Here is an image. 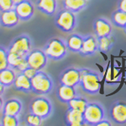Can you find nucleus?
I'll list each match as a JSON object with an SVG mask.
<instances>
[{
  "instance_id": "nucleus-40",
  "label": "nucleus",
  "mask_w": 126,
  "mask_h": 126,
  "mask_svg": "<svg viewBox=\"0 0 126 126\" xmlns=\"http://www.w3.org/2000/svg\"><path fill=\"white\" fill-rule=\"evenodd\" d=\"M125 76H126V71H125Z\"/></svg>"
},
{
  "instance_id": "nucleus-19",
  "label": "nucleus",
  "mask_w": 126,
  "mask_h": 126,
  "mask_svg": "<svg viewBox=\"0 0 126 126\" xmlns=\"http://www.w3.org/2000/svg\"><path fill=\"white\" fill-rule=\"evenodd\" d=\"M16 90L23 91V92H30L32 91L31 79L26 77L23 72H19L13 84Z\"/></svg>"
},
{
  "instance_id": "nucleus-35",
  "label": "nucleus",
  "mask_w": 126,
  "mask_h": 126,
  "mask_svg": "<svg viewBox=\"0 0 126 126\" xmlns=\"http://www.w3.org/2000/svg\"><path fill=\"white\" fill-rule=\"evenodd\" d=\"M112 125H113V124L111 123L110 120H109L106 118H104V119H103L102 120L97 124V126H111Z\"/></svg>"
},
{
  "instance_id": "nucleus-33",
  "label": "nucleus",
  "mask_w": 126,
  "mask_h": 126,
  "mask_svg": "<svg viewBox=\"0 0 126 126\" xmlns=\"http://www.w3.org/2000/svg\"><path fill=\"white\" fill-rule=\"evenodd\" d=\"M28 67H29V64H28V62H27V60L24 58V60L21 62V63L19 65V66H18L16 70H17L19 72H23L24 71L26 70Z\"/></svg>"
},
{
  "instance_id": "nucleus-18",
  "label": "nucleus",
  "mask_w": 126,
  "mask_h": 126,
  "mask_svg": "<svg viewBox=\"0 0 126 126\" xmlns=\"http://www.w3.org/2000/svg\"><path fill=\"white\" fill-rule=\"evenodd\" d=\"M36 7L45 15L52 16L56 13L57 1L56 0H37Z\"/></svg>"
},
{
  "instance_id": "nucleus-17",
  "label": "nucleus",
  "mask_w": 126,
  "mask_h": 126,
  "mask_svg": "<svg viewBox=\"0 0 126 126\" xmlns=\"http://www.w3.org/2000/svg\"><path fill=\"white\" fill-rule=\"evenodd\" d=\"M56 96L58 99L62 103H67L69 101L72 100L73 97H75L77 95V91L74 87L67 86V85L61 84L58 87L56 91Z\"/></svg>"
},
{
  "instance_id": "nucleus-39",
  "label": "nucleus",
  "mask_w": 126,
  "mask_h": 126,
  "mask_svg": "<svg viewBox=\"0 0 126 126\" xmlns=\"http://www.w3.org/2000/svg\"><path fill=\"white\" fill-rule=\"evenodd\" d=\"M123 29H124V30H125V34H126V24L125 25V27H124Z\"/></svg>"
},
{
  "instance_id": "nucleus-9",
  "label": "nucleus",
  "mask_w": 126,
  "mask_h": 126,
  "mask_svg": "<svg viewBox=\"0 0 126 126\" xmlns=\"http://www.w3.org/2000/svg\"><path fill=\"white\" fill-rule=\"evenodd\" d=\"M111 121L118 125H126V102L116 101L112 103L109 110Z\"/></svg>"
},
{
  "instance_id": "nucleus-12",
  "label": "nucleus",
  "mask_w": 126,
  "mask_h": 126,
  "mask_svg": "<svg viewBox=\"0 0 126 126\" xmlns=\"http://www.w3.org/2000/svg\"><path fill=\"white\" fill-rule=\"evenodd\" d=\"M98 51V44H97V38L95 35L88 34L83 36V41L80 51L78 54L83 56H93Z\"/></svg>"
},
{
  "instance_id": "nucleus-25",
  "label": "nucleus",
  "mask_w": 126,
  "mask_h": 126,
  "mask_svg": "<svg viewBox=\"0 0 126 126\" xmlns=\"http://www.w3.org/2000/svg\"><path fill=\"white\" fill-rule=\"evenodd\" d=\"M87 103H88V101L85 97L76 96L75 97H73L72 100L69 101L66 104L68 106V109H75V110H78L83 113V111L86 109Z\"/></svg>"
},
{
  "instance_id": "nucleus-16",
  "label": "nucleus",
  "mask_w": 126,
  "mask_h": 126,
  "mask_svg": "<svg viewBox=\"0 0 126 126\" xmlns=\"http://www.w3.org/2000/svg\"><path fill=\"white\" fill-rule=\"evenodd\" d=\"M23 104L21 101L17 98H9L4 102L3 107V114L18 116L22 111Z\"/></svg>"
},
{
  "instance_id": "nucleus-10",
  "label": "nucleus",
  "mask_w": 126,
  "mask_h": 126,
  "mask_svg": "<svg viewBox=\"0 0 126 126\" xmlns=\"http://www.w3.org/2000/svg\"><path fill=\"white\" fill-rule=\"evenodd\" d=\"M81 74L80 69L76 67H69L61 73L60 83L71 87H78L80 84Z\"/></svg>"
},
{
  "instance_id": "nucleus-20",
  "label": "nucleus",
  "mask_w": 126,
  "mask_h": 126,
  "mask_svg": "<svg viewBox=\"0 0 126 126\" xmlns=\"http://www.w3.org/2000/svg\"><path fill=\"white\" fill-rule=\"evenodd\" d=\"M83 41V36L78 34H72L66 40V44L68 50L74 53H79Z\"/></svg>"
},
{
  "instance_id": "nucleus-27",
  "label": "nucleus",
  "mask_w": 126,
  "mask_h": 126,
  "mask_svg": "<svg viewBox=\"0 0 126 126\" xmlns=\"http://www.w3.org/2000/svg\"><path fill=\"white\" fill-rule=\"evenodd\" d=\"M7 58H8L9 66L10 67H12L16 70L18 66H19V65L21 63L22 61L25 58V56H21V55H19L17 53H14V52H10L8 50Z\"/></svg>"
},
{
  "instance_id": "nucleus-21",
  "label": "nucleus",
  "mask_w": 126,
  "mask_h": 126,
  "mask_svg": "<svg viewBox=\"0 0 126 126\" xmlns=\"http://www.w3.org/2000/svg\"><path fill=\"white\" fill-rule=\"evenodd\" d=\"M16 76L17 73L15 72V69L8 66L0 71V82L5 87H10L14 84Z\"/></svg>"
},
{
  "instance_id": "nucleus-1",
  "label": "nucleus",
  "mask_w": 126,
  "mask_h": 126,
  "mask_svg": "<svg viewBox=\"0 0 126 126\" xmlns=\"http://www.w3.org/2000/svg\"><path fill=\"white\" fill-rule=\"evenodd\" d=\"M81 80L79 86L85 93L91 95L97 94L101 87V76L98 72L87 68L80 69Z\"/></svg>"
},
{
  "instance_id": "nucleus-37",
  "label": "nucleus",
  "mask_w": 126,
  "mask_h": 126,
  "mask_svg": "<svg viewBox=\"0 0 126 126\" xmlns=\"http://www.w3.org/2000/svg\"><path fill=\"white\" fill-rule=\"evenodd\" d=\"M3 104H4V101H3V97L0 95V111L3 110Z\"/></svg>"
},
{
  "instance_id": "nucleus-38",
  "label": "nucleus",
  "mask_w": 126,
  "mask_h": 126,
  "mask_svg": "<svg viewBox=\"0 0 126 126\" xmlns=\"http://www.w3.org/2000/svg\"><path fill=\"white\" fill-rule=\"evenodd\" d=\"M22 1H24V0H13V2H14L15 4H18V3H20V2H22Z\"/></svg>"
},
{
  "instance_id": "nucleus-4",
  "label": "nucleus",
  "mask_w": 126,
  "mask_h": 126,
  "mask_svg": "<svg viewBox=\"0 0 126 126\" xmlns=\"http://www.w3.org/2000/svg\"><path fill=\"white\" fill-rule=\"evenodd\" d=\"M55 24L63 32H72L77 25L76 14L66 9L60 10L55 18Z\"/></svg>"
},
{
  "instance_id": "nucleus-3",
  "label": "nucleus",
  "mask_w": 126,
  "mask_h": 126,
  "mask_svg": "<svg viewBox=\"0 0 126 126\" xmlns=\"http://www.w3.org/2000/svg\"><path fill=\"white\" fill-rule=\"evenodd\" d=\"M32 92L40 95H46L50 93L53 89V81L51 78L43 71H38L31 78Z\"/></svg>"
},
{
  "instance_id": "nucleus-8",
  "label": "nucleus",
  "mask_w": 126,
  "mask_h": 126,
  "mask_svg": "<svg viewBox=\"0 0 126 126\" xmlns=\"http://www.w3.org/2000/svg\"><path fill=\"white\" fill-rule=\"evenodd\" d=\"M25 59L29 66L35 69L36 71H41L46 67L48 62V57L43 50L34 49L31 50L25 56Z\"/></svg>"
},
{
  "instance_id": "nucleus-11",
  "label": "nucleus",
  "mask_w": 126,
  "mask_h": 126,
  "mask_svg": "<svg viewBox=\"0 0 126 126\" xmlns=\"http://www.w3.org/2000/svg\"><path fill=\"white\" fill-rule=\"evenodd\" d=\"M93 29L95 36L98 38L112 34L113 26H112L110 22L105 18L98 17L95 19L94 21H93Z\"/></svg>"
},
{
  "instance_id": "nucleus-30",
  "label": "nucleus",
  "mask_w": 126,
  "mask_h": 126,
  "mask_svg": "<svg viewBox=\"0 0 126 126\" xmlns=\"http://www.w3.org/2000/svg\"><path fill=\"white\" fill-rule=\"evenodd\" d=\"M8 50L4 47L0 46V71L3 70L6 67H8L9 63H8Z\"/></svg>"
},
{
  "instance_id": "nucleus-28",
  "label": "nucleus",
  "mask_w": 126,
  "mask_h": 126,
  "mask_svg": "<svg viewBox=\"0 0 126 126\" xmlns=\"http://www.w3.org/2000/svg\"><path fill=\"white\" fill-rule=\"evenodd\" d=\"M0 121H1L0 125L3 126H17L19 124V118L15 115L3 114Z\"/></svg>"
},
{
  "instance_id": "nucleus-32",
  "label": "nucleus",
  "mask_w": 126,
  "mask_h": 126,
  "mask_svg": "<svg viewBox=\"0 0 126 126\" xmlns=\"http://www.w3.org/2000/svg\"><path fill=\"white\" fill-rule=\"evenodd\" d=\"M38 71H36L35 69H34V68H32V67H30V66H29L26 70H24L23 73L24 75H25L26 77H28L29 78L31 79L32 78H34V75L37 73Z\"/></svg>"
},
{
  "instance_id": "nucleus-31",
  "label": "nucleus",
  "mask_w": 126,
  "mask_h": 126,
  "mask_svg": "<svg viewBox=\"0 0 126 126\" xmlns=\"http://www.w3.org/2000/svg\"><path fill=\"white\" fill-rule=\"evenodd\" d=\"M15 4L13 0H0V11H7L15 9Z\"/></svg>"
},
{
  "instance_id": "nucleus-13",
  "label": "nucleus",
  "mask_w": 126,
  "mask_h": 126,
  "mask_svg": "<svg viewBox=\"0 0 126 126\" xmlns=\"http://www.w3.org/2000/svg\"><path fill=\"white\" fill-rule=\"evenodd\" d=\"M15 10L19 17L20 20H29L33 17L34 13V7L30 0H24L18 4H15Z\"/></svg>"
},
{
  "instance_id": "nucleus-5",
  "label": "nucleus",
  "mask_w": 126,
  "mask_h": 126,
  "mask_svg": "<svg viewBox=\"0 0 126 126\" xmlns=\"http://www.w3.org/2000/svg\"><path fill=\"white\" fill-rule=\"evenodd\" d=\"M105 117V109L98 103H88L83 111L85 125L97 126V124Z\"/></svg>"
},
{
  "instance_id": "nucleus-23",
  "label": "nucleus",
  "mask_w": 126,
  "mask_h": 126,
  "mask_svg": "<svg viewBox=\"0 0 126 126\" xmlns=\"http://www.w3.org/2000/svg\"><path fill=\"white\" fill-rule=\"evenodd\" d=\"M115 39L112 34L107 36L97 38V44H98V51L102 53H108L113 47Z\"/></svg>"
},
{
  "instance_id": "nucleus-22",
  "label": "nucleus",
  "mask_w": 126,
  "mask_h": 126,
  "mask_svg": "<svg viewBox=\"0 0 126 126\" xmlns=\"http://www.w3.org/2000/svg\"><path fill=\"white\" fill-rule=\"evenodd\" d=\"M64 9L71 10L73 13H78L87 6L88 0H62Z\"/></svg>"
},
{
  "instance_id": "nucleus-26",
  "label": "nucleus",
  "mask_w": 126,
  "mask_h": 126,
  "mask_svg": "<svg viewBox=\"0 0 126 126\" xmlns=\"http://www.w3.org/2000/svg\"><path fill=\"white\" fill-rule=\"evenodd\" d=\"M121 78V72L119 69L110 67L107 72L106 82L108 84H116L119 82Z\"/></svg>"
},
{
  "instance_id": "nucleus-36",
  "label": "nucleus",
  "mask_w": 126,
  "mask_h": 126,
  "mask_svg": "<svg viewBox=\"0 0 126 126\" xmlns=\"http://www.w3.org/2000/svg\"><path fill=\"white\" fill-rule=\"evenodd\" d=\"M5 86L1 82H0V95L2 96V94L3 93V92H4V90H5Z\"/></svg>"
},
{
  "instance_id": "nucleus-34",
  "label": "nucleus",
  "mask_w": 126,
  "mask_h": 126,
  "mask_svg": "<svg viewBox=\"0 0 126 126\" xmlns=\"http://www.w3.org/2000/svg\"><path fill=\"white\" fill-rule=\"evenodd\" d=\"M118 9L126 13V0H119V2H118Z\"/></svg>"
},
{
  "instance_id": "nucleus-24",
  "label": "nucleus",
  "mask_w": 126,
  "mask_h": 126,
  "mask_svg": "<svg viewBox=\"0 0 126 126\" xmlns=\"http://www.w3.org/2000/svg\"><path fill=\"white\" fill-rule=\"evenodd\" d=\"M111 21L114 26L123 29L126 24V13L117 9L112 13Z\"/></svg>"
},
{
  "instance_id": "nucleus-29",
  "label": "nucleus",
  "mask_w": 126,
  "mask_h": 126,
  "mask_svg": "<svg viewBox=\"0 0 126 126\" xmlns=\"http://www.w3.org/2000/svg\"><path fill=\"white\" fill-rule=\"evenodd\" d=\"M42 121H43V119L41 118L33 113H31V112L27 113L25 116L26 125L30 126H39L42 124Z\"/></svg>"
},
{
  "instance_id": "nucleus-15",
  "label": "nucleus",
  "mask_w": 126,
  "mask_h": 126,
  "mask_svg": "<svg viewBox=\"0 0 126 126\" xmlns=\"http://www.w3.org/2000/svg\"><path fill=\"white\" fill-rule=\"evenodd\" d=\"M65 122L69 126H82L85 125L83 113L75 109H68L65 114Z\"/></svg>"
},
{
  "instance_id": "nucleus-14",
  "label": "nucleus",
  "mask_w": 126,
  "mask_h": 126,
  "mask_svg": "<svg viewBox=\"0 0 126 126\" xmlns=\"http://www.w3.org/2000/svg\"><path fill=\"white\" fill-rule=\"evenodd\" d=\"M20 19L15 9L2 11L0 14V24L6 28H14L19 23Z\"/></svg>"
},
{
  "instance_id": "nucleus-7",
  "label": "nucleus",
  "mask_w": 126,
  "mask_h": 126,
  "mask_svg": "<svg viewBox=\"0 0 126 126\" xmlns=\"http://www.w3.org/2000/svg\"><path fill=\"white\" fill-rule=\"evenodd\" d=\"M32 41L27 34H22L15 38L10 44L8 50L25 56L31 50Z\"/></svg>"
},
{
  "instance_id": "nucleus-2",
  "label": "nucleus",
  "mask_w": 126,
  "mask_h": 126,
  "mask_svg": "<svg viewBox=\"0 0 126 126\" xmlns=\"http://www.w3.org/2000/svg\"><path fill=\"white\" fill-rule=\"evenodd\" d=\"M48 59L60 61L67 54V46L66 41L61 38H51L48 40L43 49Z\"/></svg>"
},
{
  "instance_id": "nucleus-6",
  "label": "nucleus",
  "mask_w": 126,
  "mask_h": 126,
  "mask_svg": "<svg viewBox=\"0 0 126 126\" xmlns=\"http://www.w3.org/2000/svg\"><path fill=\"white\" fill-rule=\"evenodd\" d=\"M30 110L31 113L40 116L45 120L51 115L53 111V105L47 97L43 96L36 97L30 103Z\"/></svg>"
}]
</instances>
